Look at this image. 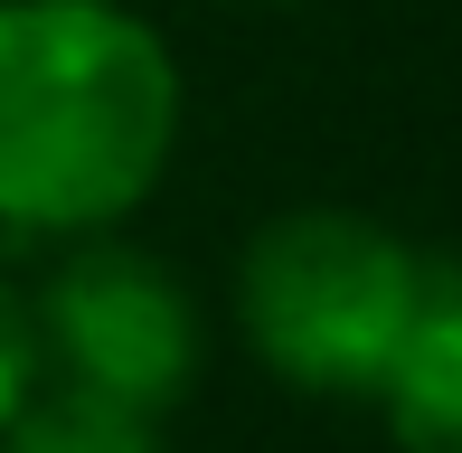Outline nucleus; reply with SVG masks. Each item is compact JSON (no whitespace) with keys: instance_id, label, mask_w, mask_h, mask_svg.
Here are the masks:
<instances>
[{"instance_id":"obj_1","label":"nucleus","mask_w":462,"mask_h":453,"mask_svg":"<svg viewBox=\"0 0 462 453\" xmlns=\"http://www.w3.org/2000/svg\"><path fill=\"white\" fill-rule=\"evenodd\" d=\"M180 152V57L123 0H0V236H95Z\"/></svg>"},{"instance_id":"obj_2","label":"nucleus","mask_w":462,"mask_h":453,"mask_svg":"<svg viewBox=\"0 0 462 453\" xmlns=\"http://www.w3.org/2000/svg\"><path fill=\"white\" fill-rule=\"evenodd\" d=\"M444 283L425 245L359 208H283L236 255V331L302 397H377Z\"/></svg>"},{"instance_id":"obj_3","label":"nucleus","mask_w":462,"mask_h":453,"mask_svg":"<svg viewBox=\"0 0 462 453\" xmlns=\"http://www.w3.org/2000/svg\"><path fill=\"white\" fill-rule=\"evenodd\" d=\"M29 312H38L48 378L67 387H95V397L142 406V416H171L199 387V359H208L199 293L123 226L57 245V264L29 283Z\"/></svg>"},{"instance_id":"obj_4","label":"nucleus","mask_w":462,"mask_h":453,"mask_svg":"<svg viewBox=\"0 0 462 453\" xmlns=\"http://www.w3.org/2000/svg\"><path fill=\"white\" fill-rule=\"evenodd\" d=\"M377 416H387L396 453H462V274L444 283V302L415 321L406 359L377 387Z\"/></svg>"},{"instance_id":"obj_5","label":"nucleus","mask_w":462,"mask_h":453,"mask_svg":"<svg viewBox=\"0 0 462 453\" xmlns=\"http://www.w3.org/2000/svg\"><path fill=\"white\" fill-rule=\"evenodd\" d=\"M0 453H161V416L48 378L10 425H0Z\"/></svg>"},{"instance_id":"obj_6","label":"nucleus","mask_w":462,"mask_h":453,"mask_svg":"<svg viewBox=\"0 0 462 453\" xmlns=\"http://www.w3.org/2000/svg\"><path fill=\"white\" fill-rule=\"evenodd\" d=\"M48 387V349H38V312H29V283L0 274V425Z\"/></svg>"}]
</instances>
